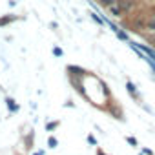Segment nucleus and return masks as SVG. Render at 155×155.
Listing matches in <instances>:
<instances>
[{"mask_svg":"<svg viewBox=\"0 0 155 155\" xmlns=\"http://www.w3.org/2000/svg\"><path fill=\"white\" fill-rule=\"evenodd\" d=\"M144 28H146L150 33H155V9H151V11L146 15V22H144Z\"/></svg>","mask_w":155,"mask_h":155,"instance_id":"1","label":"nucleus"},{"mask_svg":"<svg viewBox=\"0 0 155 155\" xmlns=\"http://www.w3.org/2000/svg\"><path fill=\"white\" fill-rule=\"evenodd\" d=\"M108 11H110V15H111V17H120V15H122V9H120L117 4H115V6H111V8H108Z\"/></svg>","mask_w":155,"mask_h":155,"instance_id":"2","label":"nucleus"},{"mask_svg":"<svg viewBox=\"0 0 155 155\" xmlns=\"http://www.w3.org/2000/svg\"><path fill=\"white\" fill-rule=\"evenodd\" d=\"M13 20H17V17H13V15H11V17H9V15H8V17H2V18H0V28L6 26V24H9V22H13Z\"/></svg>","mask_w":155,"mask_h":155,"instance_id":"3","label":"nucleus"},{"mask_svg":"<svg viewBox=\"0 0 155 155\" xmlns=\"http://www.w3.org/2000/svg\"><path fill=\"white\" fill-rule=\"evenodd\" d=\"M99 4H101L102 8H106V9H108V8H111V6H115V4H117V0H99Z\"/></svg>","mask_w":155,"mask_h":155,"instance_id":"4","label":"nucleus"},{"mask_svg":"<svg viewBox=\"0 0 155 155\" xmlns=\"http://www.w3.org/2000/svg\"><path fill=\"white\" fill-rule=\"evenodd\" d=\"M126 88H128V91H130L131 97H137V88H135L133 82H126Z\"/></svg>","mask_w":155,"mask_h":155,"instance_id":"5","label":"nucleus"},{"mask_svg":"<svg viewBox=\"0 0 155 155\" xmlns=\"http://www.w3.org/2000/svg\"><path fill=\"white\" fill-rule=\"evenodd\" d=\"M8 108H9L11 111H17V110H18V106L15 104V101H13V99H8Z\"/></svg>","mask_w":155,"mask_h":155,"instance_id":"6","label":"nucleus"},{"mask_svg":"<svg viewBox=\"0 0 155 155\" xmlns=\"http://www.w3.org/2000/svg\"><path fill=\"white\" fill-rule=\"evenodd\" d=\"M126 140H128V144H131L133 148H137V146H139V142H137V139H135V137H126Z\"/></svg>","mask_w":155,"mask_h":155,"instance_id":"7","label":"nucleus"},{"mask_svg":"<svg viewBox=\"0 0 155 155\" xmlns=\"http://www.w3.org/2000/svg\"><path fill=\"white\" fill-rule=\"evenodd\" d=\"M57 144H58V142H57L55 137H49V139H48V146H49V148H57Z\"/></svg>","mask_w":155,"mask_h":155,"instance_id":"8","label":"nucleus"},{"mask_svg":"<svg viewBox=\"0 0 155 155\" xmlns=\"http://www.w3.org/2000/svg\"><path fill=\"white\" fill-rule=\"evenodd\" d=\"M57 126H58V120H55V122H49V124L46 126V130H48V131H51V130H55Z\"/></svg>","mask_w":155,"mask_h":155,"instance_id":"9","label":"nucleus"},{"mask_svg":"<svg viewBox=\"0 0 155 155\" xmlns=\"http://www.w3.org/2000/svg\"><path fill=\"white\" fill-rule=\"evenodd\" d=\"M115 33H117V37H119V38H122V40H128V35H126L124 31H119V29H117Z\"/></svg>","mask_w":155,"mask_h":155,"instance_id":"10","label":"nucleus"},{"mask_svg":"<svg viewBox=\"0 0 155 155\" xmlns=\"http://www.w3.org/2000/svg\"><path fill=\"white\" fill-rule=\"evenodd\" d=\"M90 15H91V18H93V20H95L97 24H104V22H102V20H101V18H99V17H97L95 13H90Z\"/></svg>","mask_w":155,"mask_h":155,"instance_id":"11","label":"nucleus"},{"mask_svg":"<svg viewBox=\"0 0 155 155\" xmlns=\"http://www.w3.org/2000/svg\"><path fill=\"white\" fill-rule=\"evenodd\" d=\"M53 53H55L57 57H62V49H60V48H53Z\"/></svg>","mask_w":155,"mask_h":155,"instance_id":"12","label":"nucleus"},{"mask_svg":"<svg viewBox=\"0 0 155 155\" xmlns=\"http://www.w3.org/2000/svg\"><path fill=\"white\" fill-rule=\"evenodd\" d=\"M88 142H90V144H93V146L97 144V140H95V137H93V135H88Z\"/></svg>","mask_w":155,"mask_h":155,"instance_id":"13","label":"nucleus"},{"mask_svg":"<svg viewBox=\"0 0 155 155\" xmlns=\"http://www.w3.org/2000/svg\"><path fill=\"white\" fill-rule=\"evenodd\" d=\"M142 153H146V155H153V151H151V150H148V148H144V150H142Z\"/></svg>","mask_w":155,"mask_h":155,"instance_id":"14","label":"nucleus"},{"mask_svg":"<svg viewBox=\"0 0 155 155\" xmlns=\"http://www.w3.org/2000/svg\"><path fill=\"white\" fill-rule=\"evenodd\" d=\"M97 155H106V153H102V150H99V151H97Z\"/></svg>","mask_w":155,"mask_h":155,"instance_id":"15","label":"nucleus"},{"mask_svg":"<svg viewBox=\"0 0 155 155\" xmlns=\"http://www.w3.org/2000/svg\"><path fill=\"white\" fill-rule=\"evenodd\" d=\"M35 155H42V153H35Z\"/></svg>","mask_w":155,"mask_h":155,"instance_id":"16","label":"nucleus"},{"mask_svg":"<svg viewBox=\"0 0 155 155\" xmlns=\"http://www.w3.org/2000/svg\"><path fill=\"white\" fill-rule=\"evenodd\" d=\"M153 44H155V38H153Z\"/></svg>","mask_w":155,"mask_h":155,"instance_id":"17","label":"nucleus"}]
</instances>
